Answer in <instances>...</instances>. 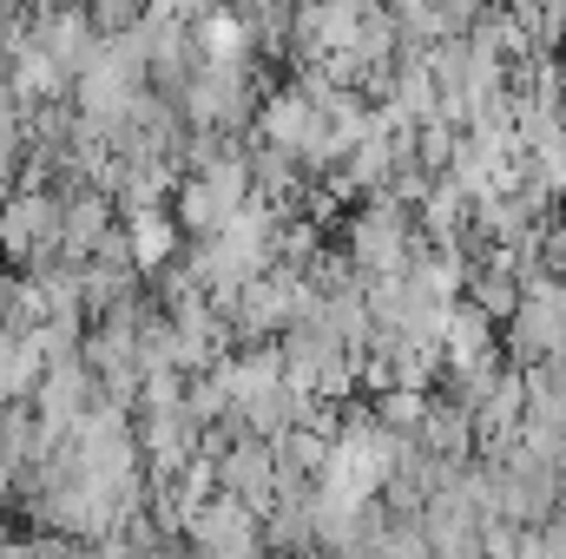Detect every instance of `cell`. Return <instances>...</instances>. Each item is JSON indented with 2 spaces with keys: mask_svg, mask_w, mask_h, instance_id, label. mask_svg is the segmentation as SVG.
Returning a JSON list of instances; mask_svg holds the SVG:
<instances>
[{
  "mask_svg": "<svg viewBox=\"0 0 566 559\" xmlns=\"http://www.w3.org/2000/svg\"><path fill=\"white\" fill-rule=\"evenodd\" d=\"M416 204L389 198V191H369L363 211L343 218V251L363 277H382V271H409V251H416Z\"/></svg>",
  "mask_w": 566,
  "mask_h": 559,
  "instance_id": "6da1fadb",
  "label": "cell"
},
{
  "mask_svg": "<svg viewBox=\"0 0 566 559\" xmlns=\"http://www.w3.org/2000/svg\"><path fill=\"white\" fill-rule=\"evenodd\" d=\"M0 257L13 271H40L60 257V191L53 184H13L0 198Z\"/></svg>",
  "mask_w": 566,
  "mask_h": 559,
  "instance_id": "7a4b0ae2",
  "label": "cell"
},
{
  "mask_svg": "<svg viewBox=\"0 0 566 559\" xmlns=\"http://www.w3.org/2000/svg\"><path fill=\"white\" fill-rule=\"evenodd\" d=\"M178 540L198 547V553H264V520H258L238 494L211 487V494L191 507V520H185Z\"/></svg>",
  "mask_w": 566,
  "mask_h": 559,
  "instance_id": "3957f363",
  "label": "cell"
},
{
  "mask_svg": "<svg viewBox=\"0 0 566 559\" xmlns=\"http://www.w3.org/2000/svg\"><path fill=\"white\" fill-rule=\"evenodd\" d=\"M211 467H218V487L238 494L251 514H264V507L277 500V454H271L264 434H231V441L211 454Z\"/></svg>",
  "mask_w": 566,
  "mask_h": 559,
  "instance_id": "277c9868",
  "label": "cell"
},
{
  "mask_svg": "<svg viewBox=\"0 0 566 559\" xmlns=\"http://www.w3.org/2000/svg\"><path fill=\"white\" fill-rule=\"evenodd\" d=\"M416 441H422L428 454H441V461H474V415H468L454 395L428 389V409H422V421H416Z\"/></svg>",
  "mask_w": 566,
  "mask_h": 559,
  "instance_id": "5b68a950",
  "label": "cell"
},
{
  "mask_svg": "<svg viewBox=\"0 0 566 559\" xmlns=\"http://www.w3.org/2000/svg\"><path fill=\"white\" fill-rule=\"evenodd\" d=\"M191 46H198V60H258L251 13L244 7H205L191 20Z\"/></svg>",
  "mask_w": 566,
  "mask_h": 559,
  "instance_id": "8992f818",
  "label": "cell"
},
{
  "mask_svg": "<svg viewBox=\"0 0 566 559\" xmlns=\"http://www.w3.org/2000/svg\"><path fill=\"white\" fill-rule=\"evenodd\" d=\"M126 238H133V264H139V277L165 271V264L178 257V244H185V231H178V218H171L165 204L133 211V218H126Z\"/></svg>",
  "mask_w": 566,
  "mask_h": 559,
  "instance_id": "52a82bcc",
  "label": "cell"
},
{
  "mask_svg": "<svg viewBox=\"0 0 566 559\" xmlns=\"http://www.w3.org/2000/svg\"><path fill=\"white\" fill-rule=\"evenodd\" d=\"M80 7L93 13V27H99V33H126V27L145 13V0H80Z\"/></svg>",
  "mask_w": 566,
  "mask_h": 559,
  "instance_id": "ba28073f",
  "label": "cell"
},
{
  "mask_svg": "<svg viewBox=\"0 0 566 559\" xmlns=\"http://www.w3.org/2000/svg\"><path fill=\"white\" fill-rule=\"evenodd\" d=\"M434 7L448 13V27H454V33H468V27L481 20V7H488V0H434Z\"/></svg>",
  "mask_w": 566,
  "mask_h": 559,
  "instance_id": "9c48e42d",
  "label": "cell"
},
{
  "mask_svg": "<svg viewBox=\"0 0 566 559\" xmlns=\"http://www.w3.org/2000/svg\"><path fill=\"white\" fill-rule=\"evenodd\" d=\"M7 191H13V171H7V165H0V198H7Z\"/></svg>",
  "mask_w": 566,
  "mask_h": 559,
  "instance_id": "30bf717a",
  "label": "cell"
},
{
  "mask_svg": "<svg viewBox=\"0 0 566 559\" xmlns=\"http://www.w3.org/2000/svg\"><path fill=\"white\" fill-rule=\"evenodd\" d=\"M0 289H7V264H0Z\"/></svg>",
  "mask_w": 566,
  "mask_h": 559,
  "instance_id": "8fae6325",
  "label": "cell"
},
{
  "mask_svg": "<svg viewBox=\"0 0 566 559\" xmlns=\"http://www.w3.org/2000/svg\"><path fill=\"white\" fill-rule=\"evenodd\" d=\"M560 204H566V198H560Z\"/></svg>",
  "mask_w": 566,
  "mask_h": 559,
  "instance_id": "7c38bea8",
  "label": "cell"
}]
</instances>
